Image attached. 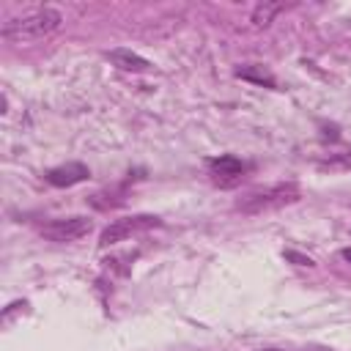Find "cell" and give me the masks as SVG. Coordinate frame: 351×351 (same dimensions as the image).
Returning a JSON list of instances; mask_svg holds the SVG:
<instances>
[{"instance_id": "3", "label": "cell", "mask_w": 351, "mask_h": 351, "mask_svg": "<svg viewBox=\"0 0 351 351\" xmlns=\"http://www.w3.org/2000/svg\"><path fill=\"white\" fill-rule=\"evenodd\" d=\"M162 225L159 217H151V214H134V217H123V219H115L112 225H107L101 230V239L99 244L101 247H110V244H118L123 239H129L132 233H140V230H148V228H156Z\"/></svg>"}, {"instance_id": "5", "label": "cell", "mask_w": 351, "mask_h": 351, "mask_svg": "<svg viewBox=\"0 0 351 351\" xmlns=\"http://www.w3.org/2000/svg\"><path fill=\"white\" fill-rule=\"evenodd\" d=\"M93 228V222L88 217H66V219H52L41 228V236L49 239V241H58V244H66V241H77L82 236H88Z\"/></svg>"}, {"instance_id": "7", "label": "cell", "mask_w": 351, "mask_h": 351, "mask_svg": "<svg viewBox=\"0 0 351 351\" xmlns=\"http://www.w3.org/2000/svg\"><path fill=\"white\" fill-rule=\"evenodd\" d=\"M110 60L118 66V69H123V71H148L151 69V63L143 58V55H137V52H132V49H112L110 52Z\"/></svg>"}, {"instance_id": "4", "label": "cell", "mask_w": 351, "mask_h": 351, "mask_svg": "<svg viewBox=\"0 0 351 351\" xmlns=\"http://www.w3.org/2000/svg\"><path fill=\"white\" fill-rule=\"evenodd\" d=\"M247 173H250V165L241 162L239 156L225 154V156L208 159V176H211V181H214L217 186H222V189H230V186L241 184V178H244Z\"/></svg>"}, {"instance_id": "12", "label": "cell", "mask_w": 351, "mask_h": 351, "mask_svg": "<svg viewBox=\"0 0 351 351\" xmlns=\"http://www.w3.org/2000/svg\"><path fill=\"white\" fill-rule=\"evenodd\" d=\"M343 258H346V261L351 263V247H346V250H343Z\"/></svg>"}, {"instance_id": "8", "label": "cell", "mask_w": 351, "mask_h": 351, "mask_svg": "<svg viewBox=\"0 0 351 351\" xmlns=\"http://www.w3.org/2000/svg\"><path fill=\"white\" fill-rule=\"evenodd\" d=\"M285 5L282 3H261V5H255V11H252V27H266L280 11H282Z\"/></svg>"}, {"instance_id": "2", "label": "cell", "mask_w": 351, "mask_h": 351, "mask_svg": "<svg viewBox=\"0 0 351 351\" xmlns=\"http://www.w3.org/2000/svg\"><path fill=\"white\" fill-rule=\"evenodd\" d=\"M299 200V186L296 184H271L263 189L247 192L241 200H236V211L241 214H263L271 208H282L288 203Z\"/></svg>"}, {"instance_id": "6", "label": "cell", "mask_w": 351, "mask_h": 351, "mask_svg": "<svg viewBox=\"0 0 351 351\" xmlns=\"http://www.w3.org/2000/svg\"><path fill=\"white\" fill-rule=\"evenodd\" d=\"M88 176H90V170L82 162H66V165H58V167H52L47 173V184L63 189V186H74V184L85 181Z\"/></svg>"}, {"instance_id": "11", "label": "cell", "mask_w": 351, "mask_h": 351, "mask_svg": "<svg viewBox=\"0 0 351 351\" xmlns=\"http://www.w3.org/2000/svg\"><path fill=\"white\" fill-rule=\"evenodd\" d=\"M285 258H288V261H293V263H299V266H313V263H315L313 258H307V255H302V252H293V250H288V252H285Z\"/></svg>"}, {"instance_id": "1", "label": "cell", "mask_w": 351, "mask_h": 351, "mask_svg": "<svg viewBox=\"0 0 351 351\" xmlns=\"http://www.w3.org/2000/svg\"><path fill=\"white\" fill-rule=\"evenodd\" d=\"M60 22H63V14L58 8H49L47 5V8H36V11L25 14V16L8 19L3 25L0 36L5 41H16V44H22V41H38V38L55 33L60 27Z\"/></svg>"}, {"instance_id": "13", "label": "cell", "mask_w": 351, "mask_h": 351, "mask_svg": "<svg viewBox=\"0 0 351 351\" xmlns=\"http://www.w3.org/2000/svg\"><path fill=\"white\" fill-rule=\"evenodd\" d=\"M310 351H329V348H310Z\"/></svg>"}, {"instance_id": "9", "label": "cell", "mask_w": 351, "mask_h": 351, "mask_svg": "<svg viewBox=\"0 0 351 351\" xmlns=\"http://www.w3.org/2000/svg\"><path fill=\"white\" fill-rule=\"evenodd\" d=\"M236 77H241V80H252V82H261V85L274 88V77L266 74V71H261V66H244V69H236Z\"/></svg>"}, {"instance_id": "14", "label": "cell", "mask_w": 351, "mask_h": 351, "mask_svg": "<svg viewBox=\"0 0 351 351\" xmlns=\"http://www.w3.org/2000/svg\"><path fill=\"white\" fill-rule=\"evenodd\" d=\"M263 351H280V348H263Z\"/></svg>"}, {"instance_id": "10", "label": "cell", "mask_w": 351, "mask_h": 351, "mask_svg": "<svg viewBox=\"0 0 351 351\" xmlns=\"http://www.w3.org/2000/svg\"><path fill=\"white\" fill-rule=\"evenodd\" d=\"M321 167H329V170H346V167H351V151H340V154H332L329 159H324L321 162Z\"/></svg>"}]
</instances>
